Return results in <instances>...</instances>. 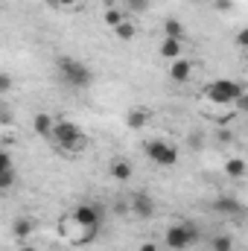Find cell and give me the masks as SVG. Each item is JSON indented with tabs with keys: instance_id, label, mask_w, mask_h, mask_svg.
<instances>
[{
	"instance_id": "obj_22",
	"label": "cell",
	"mask_w": 248,
	"mask_h": 251,
	"mask_svg": "<svg viewBox=\"0 0 248 251\" xmlns=\"http://www.w3.org/2000/svg\"><path fill=\"white\" fill-rule=\"evenodd\" d=\"M12 88H15V79L9 73H0V94H9Z\"/></svg>"
},
{
	"instance_id": "obj_26",
	"label": "cell",
	"mask_w": 248,
	"mask_h": 251,
	"mask_svg": "<svg viewBox=\"0 0 248 251\" xmlns=\"http://www.w3.org/2000/svg\"><path fill=\"white\" fill-rule=\"evenodd\" d=\"M50 3H53V6H76L79 0H50Z\"/></svg>"
},
{
	"instance_id": "obj_12",
	"label": "cell",
	"mask_w": 248,
	"mask_h": 251,
	"mask_svg": "<svg viewBox=\"0 0 248 251\" xmlns=\"http://www.w3.org/2000/svg\"><path fill=\"white\" fill-rule=\"evenodd\" d=\"M53 123H56V120H53L50 114H44V111H41V114H35V117H32V131H35V134H41V137H50V134H53Z\"/></svg>"
},
{
	"instance_id": "obj_23",
	"label": "cell",
	"mask_w": 248,
	"mask_h": 251,
	"mask_svg": "<svg viewBox=\"0 0 248 251\" xmlns=\"http://www.w3.org/2000/svg\"><path fill=\"white\" fill-rule=\"evenodd\" d=\"M9 123H12V111H9L6 102H0V126H9Z\"/></svg>"
},
{
	"instance_id": "obj_18",
	"label": "cell",
	"mask_w": 248,
	"mask_h": 251,
	"mask_svg": "<svg viewBox=\"0 0 248 251\" xmlns=\"http://www.w3.org/2000/svg\"><path fill=\"white\" fill-rule=\"evenodd\" d=\"M134 32H137V26H134L131 21H123V24H117V26H114V35H117L120 41H131V38H134Z\"/></svg>"
},
{
	"instance_id": "obj_20",
	"label": "cell",
	"mask_w": 248,
	"mask_h": 251,
	"mask_svg": "<svg viewBox=\"0 0 248 251\" xmlns=\"http://www.w3.org/2000/svg\"><path fill=\"white\" fill-rule=\"evenodd\" d=\"M15 178H18L15 170H12V173H0V193H6V190L15 187Z\"/></svg>"
},
{
	"instance_id": "obj_9",
	"label": "cell",
	"mask_w": 248,
	"mask_h": 251,
	"mask_svg": "<svg viewBox=\"0 0 248 251\" xmlns=\"http://www.w3.org/2000/svg\"><path fill=\"white\" fill-rule=\"evenodd\" d=\"M32 231H35V222H32L29 216H18V219L12 222V237H15L18 243H26V240L32 237Z\"/></svg>"
},
{
	"instance_id": "obj_1",
	"label": "cell",
	"mask_w": 248,
	"mask_h": 251,
	"mask_svg": "<svg viewBox=\"0 0 248 251\" xmlns=\"http://www.w3.org/2000/svg\"><path fill=\"white\" fill-rule=\"evenodd\" d=\"M56 70H59V79L67 88H88L94 82V70L85 62L73 59V56H59L56 59Z\"/></svg>"
},
{
	"instance_id": "obj_19",
	"label": "cell",
	"mask_w": 248,
	"mask_h": 251,
	"mask_svg": "<svg viewBox=\"0 0 248 251\" xmlns=\"http://www.w3.org/2000/svg\"><path fill=\"white\" fill-rule=\"evenodd\" d=\"M213 251H234V240L228 237V234H219V237H213Z\"/></svg>"
},
{
	"instance_id": "obj_5",
	"label": "cell",
	"mask_w": 248,
	"mask_h": 251,
	"mask_svg": "<svg viewBox=\"0 0 248 251\" xmlns=\"http://www.w3.org/2000/svg\"><path fill=\"white\" fill-rule=\"evenodd\" d=\"M146 155L158 167H175L178 164V146L170 143V140H161V137H155V140L146 143Z\"/></svg>"
},
{
	"instance_id": "obj_28",
	"label": "cell",
	"mask_w": 248,
	"mask_h": 251,
	"mask_svg": "<svg viewBox=\"0 0 248 251\" xmlns=\"http://www.w3.org/2000/svg\"><path fill=\"white\" fill-rule=\"evenodd\" d=\"M246 41H248L246 29H240V35H237V44H240V47H246Z\"/></svg>"
},
{
	"instance_id": "obj_3",
	"label": "cell",
	"mask_w": 248,
	"mask_h": 251,
	"mask_svg": "<svg viewBox=\"0 0 248 251\" xmlns=\"http://www.w3.org/2000/svg\"><path fill=\"white\" fill-rule=\"evenodd\" d=\"M243 94H246L243 85L234 82V79H213V82L204 85V91H201V97H204L207 102H213V105H234Z\"/></svg>"
},
{
	"instance_id": "obj_2",
	"label": "cell",
	"mask_w": 248,
	"mask_h": 251,
	"mask_svg": "<svg viewBox=\"0 0 248 251\" xmlns=\"http://www.w3.org/2000/svg\"><path fill=\"white\" fill-rule=\"evenodd\" d=\"M50 137H56V143H59V149L64 152H82L85 146H88V134L79 128V126L73 123V120H56L53 123V134Z\"/></svg>"
},
{
	"instance_id": "obj_27",
	"label": "cell",
	"mask_w": 248,
	"mask_h": 251,
	"mask_svg": "<svg viewBox=\"0 0 248 251\" xmlns=\"http://www.w3.org/2000/svg\"><path fill=\"white\" fill-rule=\"evenodd\" d=\"M140 251H161V249H158V243H143Z\"/></svg>"
},
{
	"instance_id": "obj_10",
	"label": "cell",
	"mask_w": 248,
	"mask_h": 251,
	"mask_svg": "<svg viewBox=\"0 0 248 251\" xmlns=\"http://www.w3.org/2000/svg\"><path fill=\"white\" fill-rule=\"evenodd\" d=\"M108 176L114 178V181H131V161H125V158H114L111 164H108Z\"/></svg>"
},
{
	"instance_id": "obj_7",
	"label": "cell",
	"mask_w": 248,
	"mask_h": 251,
	"mask_svg": "<svg viewBox=\"0 0 248 251\" xmlns=\"http://www.w3.org/2000/svg\"><path fill=\"white\" fill-rule=\"evenodd\" d=\"M128 210H131L134 219H152L155 216V199L143 190H134L128 196Z\"/></svg>"
},
{
	"instance_id": "obj_13",
	"label": "cell",
	"mask_w": 248,
	"mask_h": 251,
	"mask_svg": "<svg viewBox=\"0 0 248 251\" xmlns=\"http://www.w3.org/2000/svg\"><path fill=\"white\" fill-rule=\"evenodd\" d=\"M161 56H164L167 62L181 59V41H175V38H164V41H161Z\"/></svg>"
},
{
	"instance_id": "obj_11",
	"label": "cell",
	"mask_w": 248,
	"mask_h": 251,
	"mask_svg": "<svg viewBox=\"0 0 248 251\" xmlns=\"http://www.w3.org/2000/svg\"><path fill=\"white\" fill-rule=\"evenodd\" d=\"M190 76H193V64L187 62L184 56L175 59V62H170V79L173 82H190Z\"/></svg>"
},
{
	"instance_id": "obj_8",
	"label": "cell",
	"mask_w": 248,
	"mask_h": 251,
	"mask_svg": "<svg viewBox=\"0 0 248 251\" xmlns=\"http://www.w3.org/2000/svg\"><path fill=\"white\" fill-rule=\"evenodd\" d=\"M213 210L222 213L225 219H237V216H243V201L237 196H219L213 201Z\"/></svg>"
},
{
	"instance_id": "obj_29",
	"label": "cell",
	"mask_w": 248,
	"mask_h": 251,
	"mask_svg": "<svg viewBox=\"0 0 248 251\" xmlns=\"http://www.w3.org/2000/svg\"><path fill=\"white\" fill-rule=\"evenodd\" d=\"M102 3H105V6H117L120 0H102Z\"/></svg>"
},
{
	"instance_id": "obj_4",
	"label": "cell",
	"mask_w": 248,
	"mask_h": 251,
	"mask_svg": "<svg viewBox=\"0 0 248 251\" xmlns=\"http://www.w3.org/2000/svg\"><path fill=\"white\" fill-rule=\"evenodd\" d=\"M201 240V231H198V225H193V222H175V225H170L167 228V234H164V246L173 251H184L190 246H196Z\"/></svg>"
},
{
	"instance_id": "obj_16",
	"label": "cell",
	"mask_w": 248,
	"mask_h": 251,
	"mask_svg": "<svg viewBox=\"0 0 248 251\" xmlns=\"http://www.w3.org/2000/svg\"><path fill=\"white\" fill-rule=\"evenodd\" d=\"M125 120H128L131 128H143V126L149 123V111H146V108H131Z\"/></svg>"
},
{
	"instance_id": "obj_24",
	"label": "cell",
	"mask_w": 248,
	"mask_h": 251,
	"mask_svg": "<svg viewBox=\"0 0 248 251\" xmlns=\"http://www.w3.org/2000/svg\"><path fill=\"white\" fill-rule=\"evenodd\" d=\"M128 9L131 12H146L149 9V0H128Z\"/></svg>"
},
{
	"instance_id": "obj_17",
	"label": "cell",
	"mask_w": 248,
	"mask_h": 251,
	"mask_svg": "<svg viewBox=\"0 0 248 251\" xmlns=\"http://www.w3.org/2000/svg\"><path fill=\"white\" fill-rule=\"evenodd\" d=\"M102 21H105V26H111V29H114L117 24H123V21H125V15L117 9V6H105V15H102Z\"/></svg>"
},
{
	"instance_id": "obj_14",
	"label": "cell",
	"mask_w": 248,
	"mask_h": 251,
	"mask_svg": "<svg viewBox=\"0 0 248 251\" xmlns=\"http://www.w3.org/2000/svg\"><path fill=\"white\" fill-rule=\"evenodd\" d=\"M181 35H184V24H181L178 18H167V21H164V38L181 41Z\"/></svg>"
},
{
	"instance_id": "obj_15",
	"label": "cell",
	"mask_w": 248,
	"mask_h": 251,
	"mask_svg": "<svg viewBox=\"0 0 248 251\" xmlns=\"http://www.w3.org/2000/svg\"><path fill=\"white\" fill-rule=\"evenodd\" d=\"M246 161H243V158H228V161H225V176H228V178H243V176H246Z\"/></svg>"
},
{
	"instance_id": "obj_25",
	"label": "cell",
	"mask_w": 248,
	"mask_h": 251,
	"mask_svg": "<svg viewBox=\"0 0 248 251\" xmlns=\"http://www.w3.org/2000/svg\"><path fill=\"white\" fill-rule=\"evenodd\" d=\"M190 149H201V134H198V131L190 134Z\"/></svg>"
},
{
	"instance_id": "obj_6",
	"label": "cell",
	"mask_w": 248,
	"mask_h": 251,
	"mask_svg": "<svg viewBox=\"0 0 248 251\" xmlns=\"http://www.w3.org/2000/svg\"><path fill=\"white\" fill-rule=\"evenodd\" d=\"M70 219H73L79 228H91V231H99V228H102V210H99L97 204H91V201L79 204Z\"/></svg>"
},
{
	"instance_id": "obj_21",
	"label": "cell",
	"mask_w": 248,
	"mask_h": 251,
	"mask_svg": "<svg viewBox=\"0 0 248 251\" xmlns=\"http://www.w3.org/2000/svg\"><path fill=\"white\" fill-rule=\"evenodd\" d=\"M12 170H15V161H12V155L0 149V173H12Z\"/></svg>"
}]
</instances>
